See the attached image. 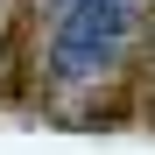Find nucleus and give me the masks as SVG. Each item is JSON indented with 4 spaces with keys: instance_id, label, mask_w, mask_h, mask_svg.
<instances>
[{
    "instance_id": "f257e3e1",
    "label": "nucleus",
    "mask_w": 155,
    "mask_h": 155,
    "mask_svg": "<svg viewBox=\"0 0 155 155\" xmlns=\"http://www.w3.org/2000/svg\"><path fill=\"white\" fill-rule=\"evenodd\" d=\"M42 21H49V71L64 85H85L99 78L113 57L127 28H134V0H42Z\"/></svg>"
}]
</instances>
